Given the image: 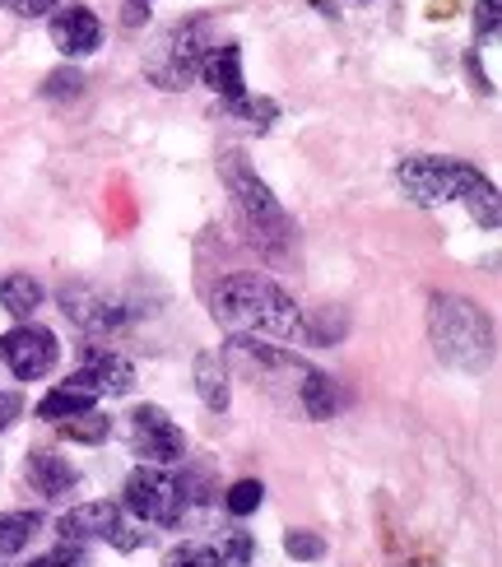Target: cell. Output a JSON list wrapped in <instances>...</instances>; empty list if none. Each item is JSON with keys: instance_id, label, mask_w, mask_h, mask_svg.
I'll use <instances>...</instances> for the list:
<instances>
[{"instance_id": "cell-1", "label": "cell", "mask_w": 502, "mask_h": 567, "mask_svg": "<svg viewBox=\"0 0 502 567\" xmlns=\"http://www.w3.org/2000/svg\"><path fill=\"white\" fill-rule=\"evenodd\" d=\"M209 312L233 336H275V340H307L303 307L266 275H228L209 298Z\"/></svg>"}, {"instance_id": "cell-2", "label": "cell", "mask_w": 502, "mask_h": 567, "mask_svg": "<svg viewBox=\"0 0 502 567\" xmlns=\"http://www.w3.org/2000/svg\"><path fill=\"white\" fill-rule=\"evenodd\" d=\"M428 336H433L438 359L461 372H484L493 359V326L461 293H438L428 302Z\"/></svg>"}, {"instance_id": "cell-3", "label": "cell", "mask_w": 502, "mask_h": 567, "mask_svg": "<svg viewBox=\"0 0 502 567\" xmlns=\"http://www.w3.org/2000/svg\"><path fill=\"white\" fill-rule=\"evenodd\" d=\"M219 177H224V186H228V196L237 205V215H243V224L252 228V238H260L266 247H279V243L294 238V224H289V215H284V205L270 196V186L256 177V168L237 150H228L219 158Z\"/></svg>"}, {"instance_id": "cell-4", "label": "cell", "mask_w": 502, "mask_h": 567, "mask_svg": "<svg viewBox=\"0 0 502 567\" xmlns=\"http://www.w3.org/2000/svg\"><path fill=\"white\" fill-rule=\"evenodd\" d=\"M209 23L205 19H186V23H173L145 56V75L158 84V89H191V80L201 75V61L209 52Z\"/></svg>"}, {"instance_id": "cell-5", "label": "cell", "mask_w": 502, "mask_h": 567, "mask_svg": "<svg viewBox=\"0 0 502 567\" xmlns=\"http://www.w3.org/2000/svg\"><path fill=\"white\" fill-rule=\"evenodd\" d=\"M480 177H484V173H480V168H470V163H461V158H433V154L404 158L400 168H396L400 192L410 196L414 205H447V200H461Z\"/></svg>"}, {"instance_id": "cell-6", "label": "cell", "mask_w": 502, "mask_h": 567, "mask_svg": "<svg viewBox=\"0 0 502 567\" xmlns=\"http://www.w3.org/2000/svg\"><path fill=\"white\" fill-rule=\"evenodd\" d=\"M126 512L140 516V522H154V526H177L182 512H186V493L173 475H163L154 465H140L126 475Z\"/></svg>"}, {"instance_id": "cell-7", "label": "cell", "mask_w": 502, "mask_h": 567, "mask_svg": "<svg viewBox=\"0 0 502 567\" xmlns=\"http://www.w3.org/2000/svg\"><path fill=\"white\" fill-rule=\"evenodd\" d=\"M0 359H6V368L19 377V382H38V377H47L57 368L61 344H57V336L47 326L23 321V326H14V330L0 336Z\"/></svg>"}, {"instance_id": "cell-8", "label": "cell", "mask_w": 502, "mask_h": 567, "mask_svg": "<svg viewBox=\"0 0 502 567\" xmlns=\"http://www.w3.org/2000/svg\"><path fill=\"white\" fill-rule=\"evenodd\" d=\"M61 539H70V545H89V539H112V545H122V549H135L140 539L126 535L122 526V507H112V503H80V507H70L61 522H57Z\"/></svg>"}, {"instance_id": "cell-9", "label": "cell", "mask_w": 502, "mask_h": 567, "mask_svg": "<svg viewBox=\"0 0 502 567\" xmlns=\"http://www.w3.org/2000/svg\"><path fill=\"white\" fill-rule=\"evenodd\" d=\"M131 442H135V452L145 456L150 465H167V461H182L186 456L182 429L158 405H140L131 414Z\"/></svg>"}, {"instance_id": "cell-10", "label": "cell", "mask_w": 502, "mask_h": 567, "mask_svg": "<svg viewBox=\"0 0 502 567\" xmlns=\"http://www.w3.org/2000/svg\"><path fill=\"white\" fill-rule=\"evenodd\" d=\"M70 382L84 386L89 395H126L135 386V368L112 349H84V368Z\"/></svg>"}, {"instance_id": "cell-11", "label": "cell", "mask_w": 502, "mask_h": 567, "mask_svg": "<svg viewBox=\"0 0 502 567\" xmlns=\"http://www.w3.org/2000/svg\"><path fill=\"white\" fill-rule=\"evenodd\" d=\"M103 42V23L89 6H65L52 14V47L61 56H89Z\"/></svg>"}, {"instance_id": "cell-12", "label": "cell", "mask_w": 502, "mask_h": 567, "mask_svg": "<svg viewBox=\"0 0 502 567\" xmlns=\"http://www.w3.org/2000/svg\"><path fill=\"white\" fill-rule=\"evenodd\" d=\"M29 484L42 493L47 503H61V498H70V493L80 488V470L70 465L65 456H57V452H33L29 456Z\"/></svg>"}, {"instance_id": "cell-13", "label": "cell", "mask_w": 502, "mask_h": 567, "mask_svg": "<svg viewBox=\"0 0 502 567\" xmlns=\"http://www.w3.org/2000/svg\"><path fill=\"white\" fill-rule=\"evenodd\" d=\"M201 80H205L214 93H219L224 103L243 99V93H247V84H243V52H237L233 42L209 47L205 61H201Z\"/></svg>"}, {"instance_id": "cell-14", "label": "cell", "mask_w": 502, "mask_h": 567, "mask_svg": "<svg viewBox=\"0 0 502 567\" xmlns=\"http://www.w3.org/2000/svg\"><path fill=\"white\" fill-rule=\"evenodd\" d=\"M61 307H65L70 321H80V326H89V330H107V326L122 321V307H112V298L84 289V284L65 289V293H61Z\"/></svg>"}, {"instance_id": "cell-15", "label": "cell", "mask_w": 502, "mask_h": 567, "mask_svg": "<svg viewBox=\"0 0 502 567\" xmlns=\"http://www.w3.org/2000/svg\"><path fill=\"white\" fill-rule=\"evenodd\" d=\"M196 391L205 400V410H214V414L228 410L233 386H228V368L219 363V353H201L196 359Z\"/></svg>"}, {"instance_id": "cell-16", "label": "cell", "mask_w": 502, "mask_h": 567, "mask_svg": "<svg viewBox=\"0 0 502 567\" xmlns=\"http://www.w3.org/2000/svg\"><path fill=\"white\" fill-rule=\"evenodd\" d=\"M42 284L33 275H6L0 279V307H6L10 317H23V321H33V312L42 307Z\"/></svg>"}, {"instance_id": "cell-17", "label": "cell", "mask_w": 502, "mask_h": 567, "mask_svg": "<svg viewBox=\"0 0 502 567\" xmlns=\"http://www.w3.org/2000/svg\"><path fill=\"white\" fill-rule=\"evenodd\" d=\"M93 400H99V395H89L84 386H75V382H65V386H57V391H47V395L38 400V419H47V423H65V419H75V414L93 410Z\"/></svg>"}, {"instance_id": "cell-18", "label": "cell", "mask_w": 502, "mask_h": 567, "mask_svg": "<svg viewBox=\"0 0 502 567\" xmlns=\"http://www.w3.org/2000/svg\"><path fill=\"white\" fill-rule=\"evenodd\" d=\"M298 400H303V410L313 414V419H330L335 414V382H330L326 372L307 368L303 382H298Z\"/></svg>"}, {"instance_id": "cell-19", "label": "cell", "mask_w": 502, "mask_h": 567, "mask_svg": "<svg viewBox=\"0 0 502 567\" xmlns=\"http://www.w3.org/2000/svg\"><path fill=\"white\" fill-rule=\"evenodd\" d=\"M33 535H38V516L33 512H6V516H0V554L29 549Z\"/></svg>"}, {"instance_id": "cell-20", "label": "cell", "mask_w": 502, "mask_h": 567, "mask_svg": "<svg viewBox=\"0 0 502 567\" xmlns=\"http://www.w3.org/2000/svg\"><path fill=\"white\" fill-rule=\"evenodd\" d=\"M461 200L470 205V215H474V224H480V228H498L502 215H498V192H493V182H489V177L474 182Z\"/></svg>"}, {"instance_id": "cell-21", "label": "cell", "mask_w": 502, "mask_h": 567, "mask_svg": "<svg viewBox=\"0 0 502 567\" xmlns=\"http://www.w3.org/2000/svg\"><path fill=\"white\" fill-rule=\"evenodd\" d=\"M61 433H65L70 442H103V437L112 433V419L84 410V414H75V419H65V423H61Z\"/></svg>"}, {"instance_id": "cell-22", "label": "cell", "mask_w": 502, "mask_h": 567, "mask_svg": "<svg viewBox=\"0 0 502 567\" xmlns=\"http://www.w3.org/2000/svg\"><path fill=\"white\" fill-rule=\"evenodd\" d=\"M252 554H256V539L247 530H228L224 545L214 549V558H219V567H252Z\"/></svg>"}, {"instance_id": "cell-23", "label": "cell", "mask_w": 502, "mask_h": 567, "mask_svg": "<svg viewBox=\"0 0 502 567\" xmlns=\"http://www.w3.org/2000/svg\"><path fill=\"white\" fill-rule=\"evenodd\" d=\"M228 112H233V116H243V122L256 126V131H270V122L279 116V107H275L270 99H247V93H243V99H233Z\"/></svg>"}, {"instance_id": "cell-24", "label": "cell", "mask_w": 502, "mask_h": 567, "mask_svg": "<svg viewBox=\"0 0 502 567\" xmlns=\"http://www.w3.org/2000/svg\"><path fill=\"white\" fill-rule=\"evenodd\" d=\"M224 503H228L233 516H252L260 503H266V488H260V480H237Z\"/></svg>"}, {"instance_id": "cell-25", "label": "cell", "mask_w": 502, "mask_h": 567, "mask_svg": "<svg viewBox=\"0 0 502 567\" xmlns=\"http://www.w3.org/2000/svg\"><path fill=\"white\" fill-rule=\"evenodd\" d=\"M284 549H289V558H298V563H317L326 554V539L313 530H289L284 535Z\"/></svg>"}, {"instance_id": "cell-26", "label": "cell", "mask_w": 502, "mask_h": 567, "mask_svg": "<svg viewBox=\"0 0 502 567\" xmlns=\"http://www.w3.org/2000/svg\"><path fill=\"white\" fill-rule=\"evenodd\" d=\"M163 567H219V558H214L209 545H182L163 558Z\"/></svg>"}, {"instance_id": "cell-27", "label": "cell", "mask_w": 502, "mask_h": 567, "mask_svg": "<svg viewBox=\"0 0 502 567\" xmlns=\"http://www.w3.org/2000/svg\"><path fill=\"white\" fill-rule=\"evenodd\" d=\"M498 6L502 0H480V10H474V29H480V38L498 33Z\"/></svg>"}, {"instance_id": "cell-28", "label": "cell", "mask_w": 502, "mask_h": 567, "mask_svg": "<svg viewBox=\"0 0 502 567\" xmlns=\"http://www.w3.org/2000/svg\"><path fill=\"white\" fill-rule=\"evenodd\" d=\"M19 414H23V395L19 391H0V433H6Z\"/></svg>"}, {"instance_id": "cell-29", "label": "cell", "mask_w": 502, "mask_h": 567, "mask_svg": "<svg viewBox=\"0 0 502 567\" xmlns=\"http://www.w3.org/2000/svg\"><path fill=\"white\" fill-rule=\"evenodd\" d=\"M6 10H14V14H23V19H38V14H47V10H57V0H0Z\"/></svg>"}, {"instance_id": "cell-30", "label": "cell", "mask_w": 502, "mask_h": 567, "mask_svg": "<svg viewBox=\"0 0 502 567\" xmlns=\"http://www.w3.org/2000/svg\"><path fill=\"white\" fill-rule=\"evenodd\" d=\"M80 75H75V70H57V75L52 80H47V93H52V99H57V93H80Z\"/></svg>"}, {"instance_id": "cell-31", "label": "cell", "mask_w": 502, "mask_h": 567, "mask_svg": "<svg viewBox=\"0 0 502 567\" xmlns=\"http://www.w3.org/2000/svg\"><path fill=\"white\" fill-rule=\"evenodd\" d=\"M29 567H80V558L70 554V549H57V554H42V558H33Z\"/></svg>"}, {"instance_id": "cell-32", "label": "cell", "mask_w": 502, "mask_h": 567, "mask_svg": "<svg viewBox=\"0 0 502 567\" xmlns=\"http://www.w3.org/2000/svg\"><path fill=\"white\" fill-rule=\"evenodd\" d=\"M145 14H150V0H126L122 23H126V29H140V23H145Z\"/></svg>"}]
</instances>
